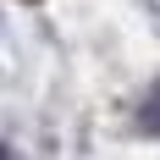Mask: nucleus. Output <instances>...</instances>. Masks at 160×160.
<instances>
[{"label":"nucleus","mask_w":160,"mask_h":160,"mask_svg":"<svg viewBox=\"0 0 160 160\" xmlns=\"http://www.w3.org/2000/svg\"><path fill=\"white\" fill-rule=\"evenodd\" d=\"M138 127H144V132H155V138H160V83H155V88L144 94V105H138Z\"/></svg>","instance_id":"nucleus-1"},{"label":"nucleus","mask_w":160,"mask_h":160,"mask_svg":"<svg viewBox=\"0 0 160 160\" xmlns=\"http://www.w3.org/2000/svg\"><path fill=\"white\" fill-rule=\"evenodd\" d=\"M0 160H11V149H6V144H0Z\"/></svg>","instance_id":"nucleus-2"}]
</instances>
